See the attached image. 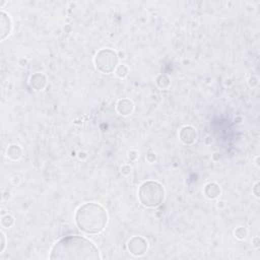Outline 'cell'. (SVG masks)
I'll return each mask as SVG.
<instances>
[{
  "instance_id": "obj_2",
  "label": "cell",
  "mask_w": 260,
  "mask_h": 260,
  "mask_svg": "<svg viewBox=\"0 0 260 260\" xmlns=\"http://www.w3.org/2000/svg\"><path fill=\"white\" fill-rule=\"evenodd\" d=\"M107 213L105 209L96 204L90 203L81 206L76 214L77 224L86 233H99L106 224L92 218H106Z\"/></svg>"
},
{
  "instance_id": "obj_1",
  "label": "cell",
  "mask_w": 260,
  "mask_h": 260,
  "mask_svg": "<svg viewBox=\"0 0 260 260\" xmlns=\"http://www.w3.org/2000/svg\"><path fill=\"white\" fill-rule=\"evenodd\" d=\"M51 259H99L98 248L89 240L70 236L61 239L53 247Z\"/></svg>"
}]
</instances>
